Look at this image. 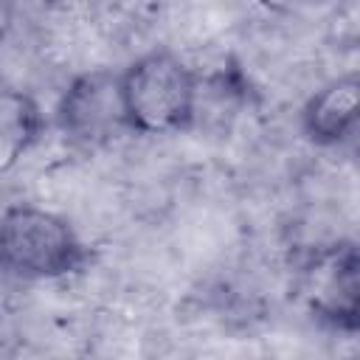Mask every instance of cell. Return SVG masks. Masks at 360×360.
I'll list each match as a JSON object with an SVG mask.
<instances>
[{"label":"cell","instance_id":"1","mask_svg":"<svg viewBox=\"0 0 360 360\" xmlns=\"http://www.w3.org/2000/svg\"><path fill=\"white\" fill-rule=\"evenodd\" d=\"M121 76V98L132 135H180L194 124L197 70L169 48L135 56Z\"/></svg>","mask_w":360,"mask_h":360},{"label":"cell","instance_id":"2","mask_svg":"<svg viewBox=\"0 0 360 360\" xmlns=\"http://www.w3.org/2000/svg\"><path fill=\"white\" fill-rule=\"evenodd\" d=\"M90 248L59 211L14 202L0 211V270L25 281H53L79 273Z\"/></svg>","mask_w":360,"mask_h":360},{"label":"cell","instance_id":"3","mask_svg":"<svg viewBox=\"0 0 360 360\" xmlns=\"http://www.w3.org/2000/svg\"><path fill=\"white\" fill-rule=\"evenodd\" d=\"M53 121L65 141L79 152H98L129 132L121 76L112 68H87L62 90Z\"/></svg>","mask_w":360,"mask_h":360},{"label":"cell","instance_id":"4","mask_svg":"<svg viewBox=\"0 0 360 360\" xmlns=\"http://www.w3.org/2000/svg\"><path fill=\"white\" fill-rule=\"evenodd\" d=\"M295 292L321 323L354 332L360 315V259L354 242L332 239L309 248L298 262Z\"/></svg>","mask_w":360,"mask_h":360},{"label":"cell","instance_id":"5","mask_svg":"<svg viewBox=\"0 0 360 360\" xmlns=\"http://www.w3.org/2000/svg\"><path fill=\"white\" fill-rule=\"evenodd\" d=\"M360 79L354 70L340 73L312 90L301 107V129L315 146H340L357 129Z\"/></svg>","mask_w":360,"mask_h":360},{"label":"cell","instance_id":"6","mask_svg":"<svg viewBox=\"0 0 360 360\" xmlns=\"http://www.w3.org/2000/svg\"><path fill=\"white\" fill-rule=\"evenodd\" d=\"M45 115L20 84L0 82V177L8 174L42 138Z\"/></svg>","mask_w":360,"mask_h":360}]
</instances>
